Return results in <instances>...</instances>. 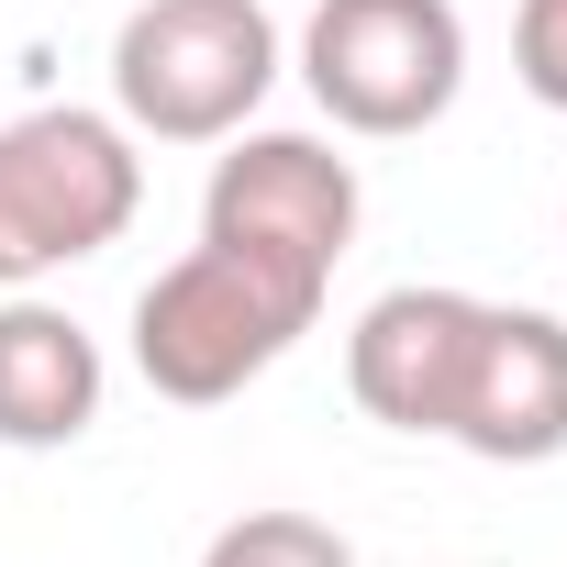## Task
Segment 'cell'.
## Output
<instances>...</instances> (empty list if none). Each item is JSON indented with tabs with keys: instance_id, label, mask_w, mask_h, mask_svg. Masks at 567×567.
<instances>
[{
	"instance_id": "6da1fadb",
	"label": "cell",
	"mask_w": 567,
	"mask_h": 567,
	"mask_svg": "<svg viewBox=\"0 0 567 567\" xmlns=\"http://www.w3.org/2000/svg\"><path fill=\"white\" fill-rule=\"evenodd\" d=\"M278 90L267 0H134L112 34V112L134 145H234Z\"/></svg>"
},
{
	"instance_id": "7a4b0ae2",
	"label": "cell",
	"mask_w": 567,
	"mask_h": 567,
	"mask_svg": "<svg viewBox=\"0 0 567 567\" xmlns=\"http://www.w3.org/2000/svg\"><path fill=\"white\" fill-rule=\"evenodd\" d=\"M134 212H145V156L123 112L45 101L0 123V290H34V278L123 245Z\"/></svg>"
},
{
	"instance_id": "3957f363",
	"label": "cell",
	"mask_w": 567,
	"mask_h": 567,
	"mask_svg": "<svg viewBox=\"0 0 567 567\" xmlns=\"http://www.w3.org/2000/svg\"><path fill=\"white\" fill-rule=\"evenodd\" d=\"M312 323H323V312L290 301L278 278H256L245 256L189 245L178 267H156L145 290H134V368H145L156 401L212 412V401H234L245 379H267Z\"/></svg>"
},
{
	"instance_id": "277c9868",
	"label": "cell",
	"mask_w": 567,
	"mask_h": 567,
	"mask_svg": "<svg viewBox=\"0 0 567 567\" xmlns=\"http://www.w3.org/2000/svg\"><path fill=\"white\" fill-rule=\"evenodd\" d=\"M301 79L323 101V123L401 145L434 134L467 90V23L456 0H312L301 23Z\"/></svg>"
},
{
	"instance_id": "5b68a950",
	"label": "cell",
	"mask_w": 567,
	"mask_h": 567,
	"mask_svg": "<svg viewBox=\"0 0 567 567\" xmlns=\"http://www.w3.org/2000/svg\"><path fill=\"white\" fill-rule=\"evenodd\" d=\"M200 245L245 256L256 278L323 312L357 245V167L323 134H234V156H212V189H200Z\"/></svg>"
},
{
	"instance_id": "8992f818",
	"label": "cell",
	"mask_w": 567,
	"mask_h": 567,
	"mask_svg": "<svg viewBox=\"0 0 567 567\" xmlns=\"http://www.w3.org/2000/svg\"><path fill=\"white\" fill-rule=\"evenodd\" d=\"M478 334H489V301L478 290H379L357 312V334H346L357 412L390 423V434H456Z\"/></svg>"
},
{
	"instance_id": "52a82bcc",
	"label": "cell",
	"mask_w": 567,
	"mask_h": 567,
	"mask_svg": "<svg viewBox=\"0 0 567 567\" xmlns=\"http://www.w3.org/2000/svg\"><path fill=\"white\" fill-rule=\"evenodd\" d=\"M478 467H545L567 456V323L556 312H512L489 301V334H478V368H467V401H456V434Z\"/></svg>"
},
{
	"instance_id": "ba28073f",
	"label": "cell",
	"mask_w": 567,
	"mask_h": 567,
	"mask_svg": "<svg viewBox=\"0 0 567 567\" xmlns=\"http://www.w3.org/2000/svg\"><path fill=\"white\" fill-rule=\"evenodd\" d=\"M101 423V346L79 312L56 301H0V445L12 456H56Z\"/></svg>"
},
{
	"instance_id": "9c48e42d",
	"label": "cell",
	"mask_w": 567,
	"mask_h": 567,
	"mask_svg": "<svg viewBox=\"0 0 567 567\" xmlns=\"http://www.w3.org/2000/svg\"><path fill=\"white\" fill-rule=\"evenodd\" d=\"M200 567H357V545L312 512H245L200 545Z\"/></svg>"
},
{
	"instance_id": "30bf717a",
	"label": "cell",
	"mask_w": 567,
	"mask_h": 567,
	"mask_svg": "<svg viewBox=\"0 0 567 567\" xmlns=\"http://www.w3.org/2000/svg\"><path fill=\"white\" fill-rule=\"evenodd\" d=\"M512 79L545 112H567V0H523L512 12Z\"/></svg>"
}]
</instances>
